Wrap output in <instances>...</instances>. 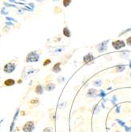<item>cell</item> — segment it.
Returning <instances> with one entry per match:
<instances>
[{"label": "cell", "mask_w": 131, "mask_h": 132, "mask_svg": "<svg viewBox=\"0 0 131 132\" xmlns=\"http://www.w3.org/2000/svg\"><path fill=\"white\" fill-rule=\"evenodd\" d=\"M126 44H127V45L131 46V37H129L126 39Z\"/></svg>", "instance_id": "44dd1931"}, {"label": "cell", "mask_w": 131, "mask_h": 132, "mask_svg": "<svg viewBox=\"0 0 131 132\" xmlns=\"http://www.w3.org/2000/svg\"><path fill=\"white\" fill-rule=\"evenodd\" d=\"M50 63H51V59H46L45 60L43 61V67H47V65H49Z\"/></svg>", "instance_id": "2e32d148"}, {"label": "cell", "mask_w": 131, "mask_h": 132, "mask_svg": "<svg viewBox=\"0 0 131 132\" xmlns=\"http://www.w3.org/2000/svg\"><path fill=\"white\" fill-rule=\"evenodd\" d=\"M37 2H38V3H43L45 0H36Z\"/></svg>", "instance_id": "603a6c76"}, {"label": "cell", "mask_w": 131, "mask_h": 132, "mask_svg": "<svg viewBox=\"0 0 131 132\" xmlns=\"http://www.w3.org/2000/svg\"><path fill=\"white\" fill-rule=\"evenodd\" d=\"M63 33L64 35V37H67V38H69L71 37V32L69 30V29L68 27H64L63 29Z\"/></svg>", "instance_id": "7c38bea8"}, {"label": "cell", "mask_w": 131, "mask_h": 132, "mask_svg": "<svg viewBox=\"0 0 131 132\" xmlns=\"http://www.w3.org/2000/svg\"><path fill=\"white\" fill-rule=\"evenodd\" d=\"M95 59V57L93 56V55L90 52H89L88 54H86L84 57H83V62H84L85 64H89L92 63V61Z\"/></svg>", "instance_id": "8992f818"}, {"label": "cell", "mask_w": 131, "mask_h": 132, "mask_svg": "<svg viewBox=\"0 0 131 132\" xmlns=\"http://www.w3.org/2000/svg\"><path fill=\"white\" fill-rule=\"evenodd\" d=\"M15 83H16L15 80L12 79V78H8V79H6V80L4 81V83H3V84H4V86H5L10 87V86H14V85H15Z\"/></svg>", "instance_id": "ba28073f"}, {"label": "cell", "mask_w": 131, "mask_h": 132, "mask_svg": "<svg viewBox=\"0 0 131 132\" xmlns=\"http://www.w3.org/2000/svg\"><path fill=\"white\" fill-rule=\"evenodd\" d=\"M45 90L47 91V92H51V91H53L55 89V83L53 82H49V83H47L46 84V86H45Z\"/></svg>", "instance_id": "9c48e42d"}, {"label": "cell", "mask_w": 131, "mask_h": 132, "mask_svg": "<svg viewBox=\"0 0 131 132\" xmlns=\"http://www.w3.org/2000/svg\"><path fill=\"white\" fill-rule=\"evenodd\" d=\"M71 3H72V0H63V6L66 8L70 6Z\"/></svg>", "instance_id": "5bb4252c"}, {"label": "cell", "mask_w": 131, "mask_h": 132, "mask_svg": "<svg viewBox=\"0 0 131 132\" xmlns=\"http://www.w3.org/2000/svg\"><path fill=\"white\" fill-rule=\"evenodd\" d=\"M126 69V67L125 66H123V65H119V66H117L116 67H115V72H122V71H123L124 70Z\"/></svg>", "instance_id": "9a60e30c"}, {"label": "cell", "mask_w": 131, "mask_h": 132, "mask_svg": "<svg viewBox=\"0 0 131 132\" xmlns=\"http://www.w3.org/2000/svg\"><path fill=\"white\" fill-rule=\"evenodd\" d=\"M63 48H61V47H59V48H56L54 50V54H58V53H61L63 52Z\"/></svg>", "instance_id": "d6986e66"}, {"label": "cell", "mask_w": 131, "mask_h": 132, "mask_svg": "<svg viewBox=\"0 0 131 132\" xmlns=\"http://www.w3.org/2000/svg\"><path fill=\"white\" fill-rule=\"evenodd\" d=\"M110 41V40H107L105 41H103L97 45V49L99 53H103L108 50V44Z\"/></svg>", "instance_id": "5b68a950"}, {"label": "cell", "mask_w": 131, "mask_h": 132, "mask_svg": "<svg viewBox=\"0 0 131 132\" xmlns=\"http://www.w3.org/2000/svg\"><path fill=\"white\" fill-rule=\"evenodd\" d=\"M111 45L115 50H120L126 47V43L123 40H115L111 42Z\"/></svg>", "instance_id": "3957f363"}, {"label": "cell", "mask_w": 131, "mask_h": 132, "mask_svg": "<svg viewBox=\"0 0 131 132\" xmlns=\"http://www.w3.org/2000/svg\"><path fill=\"white\" fill-rule=\"evenodd\" d=\"M97 93V90L96 89H89L87 92V97H96Z\"/></svg>", "instance_id": "8fae6325"}, {"label": "cell", "mask_w": 131, "mask_h": 132, "mask_svg": "<svg viewBox=\"0 0 131 132\" xmlns=\"http://www.w3.org/2000/svg\"><path fill=\"white\" fill-rule=\"evenodd\" d=\"M61 63H56L54 66H53V67H52V69H51V70L54 72V73H55V74H58V73H59V72L61 71Z\"/></svg>", "instance_id": "30bf717a"}, {"label": "cell", "mask_w": 131, "mask_h": 132, "mask_svg": "<svg viewBox=\"0 0 131 132\" xmlns=\"http://www.w3.org/2000/svg\"><path fill=\"white\" fill-rule=\"evenodd\" d=\"M16 67H17V63H15L14 61H10L3 66V70L6 74H12L15 70Z\"/></svg>", "instance_id": "7a4b0ae2"}, {"label": "cell", "mask_w": 131, "mask_h": 132, "mask_svg": "<svg viewBox=\"0 0 131 132\" xmlns=\"http://www.w3.org/2000/svg\"><path fill=\"white\" fill-rule=\"evenodd\" d=\"M9 13L8 11H6V10H5V8H3L2 9V10H1V14H7Z\"/></svg>", "instance_id": "7402d4cb"}, {"label": "cell", "mask_w": 131, "mask_h": 132, "mask_svg": "<svg viewBox=\"0 0 131 132\" xmlns=\"http://www.w3.org/2000/svg\"><path fill=\"white\" fill-rule=\"evenodd\" d=\"M52 1H53V2H59L60 0H52Z\"/></svg>", "instance_id": "cb8c5ba5"}, {"label": "cell", "mask_w": 131, "mask_h": 132, "mask_svg": "<svg viewBox=\"0 0 131 132\" xmlns=\"http://www.w3.org/2000/svg\"><path fill=\"white\" fill-rule=\"evenodd\" d=\"M40 60V54L37 51H32L29 52L26 55V63H37Z\"/></svg>", "instance_id": "6da1fadb"}, {"label": "cell", "mask_w": 131, "mask_h": 132, "mask_svg": "<svg viewBox=\"0 0 131 132\" xmlns=\"http://www.w3.org/2000/svg\"><path fill=\"white\" fill-rule=\"evenodd\" d=\"M43 132H53V130H52V127H47L43 129Z\"/></svg>", "instance_id": "e0dca14e"}, {"label": "cell", "mask_w": 131, "mask_h": 132, "mask_svg": "<svg viewBox=\"0 0 131 132\" xmlns=\"http://www.w3.org/2000/svg\"><path fill=\"white\" fill-rule=\"evenodd\" d=\"M39 101H40V100L38 99V98H32V99H31L29 101V105H36V104H39Z\"/></svg>", "instance_id": "4fadbf2b"}, {"label": "cell", "mask_w": 131, "mask_h": 132, "mask_svg": "<svg viewBox=\"0 0 131 132\" xmlns=\"http://www.w3.org/2000/svg\"><path fill=\"white\" fill-rule=\"evenodd\" d=\"M131 32V28H129V29H127L126 30H125V31H123V32H121L119 35H118V36H119V37H120V36H122V35H123V34H125V33H127V32Z\"/></svg>", "instance_id": "ffe728a7"}, {"label": "cell", "mask_w": 131, "mask_h": 132, "mask_svg": "<svg viewBox=\"0 0 131 132\" xmlns=\"http://www.w3.org/2000/svg\"><path fill=\"white\" fill-rule=\"evenodd\" d=\"M101 84H102L101 80H97V81H94L93 85H94V86H101Z\"/></svg>", "instance_id": "ac0fdd59"}, {"label": "cell", "mask_w": 131, "mask_h": 132, "mask_svg": "<svg viewBox=\"0 0 131 132\" xmlns=\"http://www.w3.org/2000/svg\"><path fill=\"white\" fill-rule=\"evenodd\" d=\"M35 130V123L33 121H28L22 127L23 132H32Z\"/></svg>", "instance_id": "277c9868"}, {"label": "cell", "mask_w": 131, "mask_h": 132, "mask_svg": "<svg viewBox=\"0 0 131 132\" xmlns=\"http://www.w3.org/2000/svg\"><path fill=\"white\" fill-rule=\"evenodd\" d=\"M45 89H43V86L41 84H37V86L35 87V93H37V95H42L43 93V91H44Z\"/></svg>", "instance_id": "52a82bcc"}]
</instances>
